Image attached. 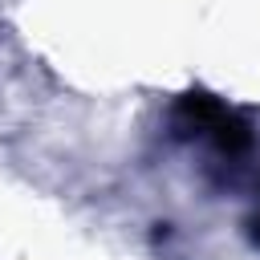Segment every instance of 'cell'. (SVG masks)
<instances>
[{
    "label": "cell",
    "instance_id": "1",
    "mask_svg": "<svg viewBox=\"0 0 260 260\" xmlns=\"http://www.w3.org/2000/svg\"><path fill=\"white\" fill-rule=\"evenodd\" d=\"M179 118H183L195 134L211 138L223 154H240V150L252 146L248 126H244L228 106H219V102H211V98H187V102L179 106Z\"/></svg>",
    "mask_w": 260,
    "mask_h": 260
},
{
    "label": "cell",
    "instance_id": "2",
    "mask_svg": "<svg viewBox=\"0 0 260 260\" xmlns=\"http://www.w3.org/2000/svg\"><path fill=\"white\" fill-rule=\"evenodd\" d=\"M252 240H256V244H260V215H256V219H252Z\"/></svg>",
    "mask_w": 260,
    "mask_h": 260
}]
</instances>
